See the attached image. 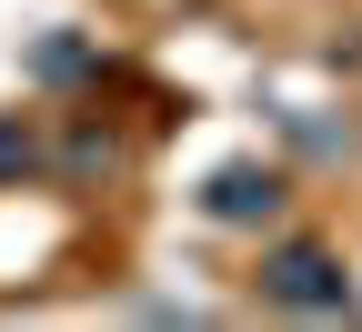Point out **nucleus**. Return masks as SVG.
I'll list each match as a JSON object with an SVG mask.
<instances>
[{"instance_id": "obj_2", "label": "nucleus", "mask_w": 362, "mask_h": 332, "mask_svg": "<svg viewBox=\"0 0 362 332\" xmlns=\"http://www.w3.org/2000/svg\"><path fill=\"white\" fill-rule=\"evenodd\" d=\"M282 171H272V161H221L211 181H202V212L221 222V231H262V222H282Z\"/></svg>"}, {"instance_id": "obj_1", "label": "nucleus", "mask_w": 362, "mask_h": 332, "mask_svg": "<svg viewBox=\"0 0 362 332\" xmlns=\"http://www.w3.org/2000/svg\"><path fill=\"white\" fill-rule=\"evenodd\" d=\"M252 282H262L272 312H352V272H342L332 242H272Z\"/></svg>"}, {"instance_id": "obj_3", "label": "nucleus", "mask_w": 362, "mask_h": 332, "mask_svg": "<svg viewBox=\"0 0 362 332\" xmlns=\"http://www.w3.org/2000/svg\"><path fill=\"white\" fill-rule=\"evenodd\" d=\"M30 161H40V141H30V121H21V111H0V181H21Z\"/></svg>"}]
</instances>
